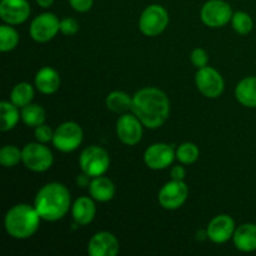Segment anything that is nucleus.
Returning <instances> with one entry per match:
<instances>
[{"label":"nucleus","mask_w":256,"mask_h":256,"mask_svg":"<svg viewBox=\"0 0 256 256\" xmlns=\"http://www.w3.org/2000/svg\"><path fill=\"white\" fill-rule=\"evenodd\" d=\"M115 184L109 179L104 176L92 178L89 184V194L94 200L99 202H108L115 196Z\"/></svg>","instance_id":"nucleus-20"},{"label":"nucleus","mask_w":256,"mask_h":256,"mask_svg":"<svg viewBox=\"0 0 256 256\" xmlns=\"http://www.w3.org/2000/svg\"><path fill=\"white\" fill-rule=\"evenodd\" d=\"M60 32L64 35H74L79 32V22L74 18H64L60 20Z\"/></svg>","instance_id":"nucleus-32"},{"label":"nucleus","mask_w":256,"mask_h":256,"mask_svg":"<svg viewBox=\"0 0 256 256\" xmlns=\"http://www.w3.org/2000/svg\"><path fill=\"white\" fill-rule=\"evenodd\" d=\"M132 112L139 118L145 128L158 129L169 118V98L158 88H142L132 96Z\"/></svg>","instance_id":"nucleus-1"},{"label":"nucleus","mask_w":256,"mask_h":256,"mask_svg":"<svg viewBox=\"0 0 256 256\" xmlns=\"http://www.w3.org/2000/svg\"><path fill=\"white\" fill-rule=\"evenodd\" d=\"M170 176L172 180H184L186 176V172H185L184 166L182 165H176V166H172L170 170Z\"/></svg>","instance_id":"nucleus-34"},{"label":"nucleus","mask_w":256,"mask_h":256,"mask_svg":"<svg viewBox=\"0 0 256 256\" xmlns=\"http://www.w3.org/2000/svg\"><path fill=\"white\" fill-rule=\"evenodd\" d=\"M34 206L42 220L50 222H58L70 210L72 195L65 185L60 182H49L38 192Z\"/></svg>","instance_id":"nucleus-2"},{"label":"nucleus","mask_w":256,"mask_h":256,"mask_svg":"<svg viewBox=\"0 0 256 256\" xmlns=\"http://www.w3.org/2000/svg\"><path fill=\"white\" fill-rule=\"evenodd\" d=\"M22 164L34 172H44L52 168L54 156L49 148L42 142H29L22 149Z\"/></svg>","instance_id":"nucleus-6"},{"label":"nucleus","mask_w":256,"mask_h":256,"mask_svg":"<svg viewBox=\"0 0 256 256\" xmlns=\"http://www.w3.org/2000/svg\"><path fill=\"white\" fill-rule=\"evenodd\" d=\"M142 126L144 125L136 115L125 112L116 122V135L122 144L134 146L142 140Z\"/></svg>","instance_id":"nucleus-13"},{"label":"nucleus","mask_w":256,"mask_h":256,"mask_svg":"<svg viewBox=\"0 0 256 256\" xmlns=\"http://www.w3.org/2000/svg\"><path fill=\"white\" fill-rule=\"evenodd\" d=\"M40 220H42V218H40L35 206H30L28 204L14 205L5 214V232L12 239H29L39 229Z\"/></svg>","instance_id":"nucleus-3"},{"label":"nucleus","mask_w":256,"mask_h":256,"mask_svg":"<svg viewBox=\"0 0 256 256\" xmlns=\"http://www.w3.org/2000/svg\"><path fill=\"white\" fill-rule=\"evenodd\" d=\"M234 15L229 2L224 0H209L205 2L200 12L202 22L209 28H222L232 22Z\"/></svg>","instance_id":"nucleus-8"},{"label":"nucleus","mask_w":256,"mask_h":256,"mask_svg":"<svg viewBox=\"0 0 256 256\" xmlns=\"http://www.w3.org/2000/svg\"><path fill=\"white\" fill-rule=\"evenodd\" d=\"M169 24V12L159 4H152L144 9L139 19V29L145 36H158Z\"/></svg>","instance_id":"nucleus-5"},{"label":"nucleus","mask_w":256,"mask_h":256,"mask_svg":"<svg viewBox=\"0 0 256 256\" xmlns=\"http://www.w3.org/2000/svg\"><path fill=\"white\" fill-rule=\"evenodd\" d=\"M106 106L108 109L112 110V112L116 114H125L128 112H132V96H130L128 92L115 90L106 96Z\"/></svg>","instance_id":"nucleus-22"},{"label":"nucleus","mask_w":256,"mask_h":256,"mask_svg":"<svg viewBox=\"0 0 256 256\" xmlns=\"http://www.w3.org/2000/svg\"><path fill=\"white\" fill-rule=\"evenodd\" d=\"M176 159L174 148L165 142H155L144 152V162L152 170H164Z\"/></svg>","instance_id":"nucleus-12"},{"label":"nucleus","mask_w":256,"mask_h":256,"mask_svg":"<svg viewBox=\"0 0 256 256\" xmlns=\"http://www.w3.org/2000/svg\"><path fill=\"white\" fill-rule=\"evenodd\" d=\"M189 196V188L184 180H172L160 189L158 200L166 210H176L185 204Z\"/></svg>","instance_id":"nucleus-10"},{"label":"nucleus","mask_w":256,"mask_h":256,"mask_svg":"<svg viewBox=\"0 0 256 256\" xmlns=\"http://www.w3.org/2000/svg\"><path fill=\"white\" fill-rule=\"evenodd\" d=\"M96 215V206L92 198L80 196L72 205V216L80 226L90 224Z\"/></svg>","instance_id":"nucleus-17"},{"label":"nucleus","mask_w":256,"mask_h":256,"mask_svg":"<svg viewBox=\"0 0 256 256\" xmlns=\"http://www.w3.org/2000/svg\"><path fill=\"white\" fill-rule=\"evenodd\" d=\"M80 169L90 178L102 176L109 170L110 156L104 148L92 145L85 148L79 158Z\"/></svg>","instance_id":"nucleus-4"},{"label":"nucleus","mask_w":256,"mask_h":256,"mask_svg":"<svg viewBox=\"0 0 256 256\" xmlns=\"http://www.w3.org/2000/svg\"><path fill=\"white\" fill-rule=\"evenodd\" d=\"M22 160V152L15 145H4L0 149V164L4 168L16 166Z\"/></svg>","instance_id":"nucleus-28"},{"label":"nucleus","mask_w":256,"mask_h":256,"mask_svg":"<svg viewBox=\"0 0 256 256\" xmlns=\"http://www.w3.org/2000/svg\"><path fill=\"white\" fill-rule=\"evenodd\" d=\"M30 4L28 0H2L0 16L5 24L19 25L30 16Z\"/></svg>","instance_id":"nucleus-14"},{"label":"nucleus","mask_w":256,"mask_h":256,"mask_svg":"<svg viewBox=\"0 0 256 256\" xmlns=\"http://www.w3.org/2000/svg\"><path fill=\"white\" fill-rule=\"evenodd\" d=\"M36 4L39 5L40 8L46 9V8H50L52 4H54V0H36Z\"/></svg>","instance_id":"nucleus-36"},{"label":"nucleus","mask_w":256,"mask_h":256,"mask_svg":"<svg viewBox=\"0 0 256 256\" xmlns=\"http://www.w3.org/2000/svg\"><path fill=\"white\" fill-rule=\"evenodd\" d=\"M62 79L59 72L50 66H44L35 75V86L44 95L54 94L59 90Z\"/></svg>","instance_id":"nucleus-18"},{"label":"nucleus","mask_w":256,"mask_h":256,"mask_svg":"<svg viewBox=\"0 0 256 256\" xmlns=\"http://www.w3.org/2000/svg\"><path fill=\"white\" fill-rule=\"evenodd\" d=\"M20 114H22V122L29 128H36L44 124L45 116H46L44 108L38 104H32V102L26 106L22 108Z\"/></svg>","instance_id":"nucleus-25"},{"label":"nucleus","mask_w":256,"mask_h":256,"mask_svg":"<svg viewBox=\"0 0 256 256\" xmlns=\"http://www.w3.org/2000/svg\"><path fill=\"white\" fill-rule=\"evenodd\" d=\"M175 152H176V159L179 160V162L184 165L194 164L199 159L200 155V150L196 146V144L190 142L180 144Z\"/></svg>","instance_id":"nucleus-27"},{"label":"nucleus","mask_w":256,"mask_h":256,"mask_svg":"<svg viewBox=\"0 0 256 256\" xmlns=\"http://www.w3.org/2000/svg\"><path fill=\"white\" fill-rule=\"evenodd\" d=\"M232 242L235 248L242 252H252L256 250V224L246 222L235 229Z\"/></svg>","instance_id":"nucleus-19"},{"label":"nucleus","mask_w":256,"mask_h":256,"mask_svg":"<svg viewBox=\"0 0 256 256\" xmlns=\"http://www.w3.org/2000/svg\"><path fill=\"white\" fill-rule=\"evenodd\" d=\"M60 32V20L52 12H42L34 18L30 24V36L38 42H48Z\"/></svg>","instance_id":"nucleus-11"},{"label":"nucleus","mask_w":256,"mask_h":256,"mask_svg":"<svg viewBox=\"0 0 256 256\" xmlns=\"http://www.w3.org/2000/svg\"><path fill=\"white\" fill-rule=\"evenodd\" d=\"M120 250L116 236L109 232H96L88 244L90 256H115Z\"/></svg>","instance_id":"nucleus-16"},{"label":"nucleus","mask_w":256,"mask_h":256,"mask_svg":"<svg viewBox=\"0 0 256 256\" xmlns=\"http://www.w3.org/2000/svg\"><path fill=\"white\" fill-rule=\"evenodd\" d=\"M19 44V32L9 24L0 26V50L8 52L14 50Z\"/></svg>","instance_id":"nucleus-26"},{"label":"nucleus","mask_w":256,"mask_h":256,"mask_svg":"<svg viewBox=\"0 0 256 256\" xmlns=\"http://www.w3.org/2000/svg\"><path fill=\"white\" fill-rule=\"evenodd\" d=\"M84 132L78 122H66L56 128L52 138V145L55 149L62 152H72L82 145Z\"/></svg>","instance_id":"nucleus-7"},{"label":"nucleus","mask_w":256,"mask_h":256,"mask_svg":"<svg viewBox=\"0 0 256 256\" xmlns=\"http://www.w3.org/2000/svg\"><path fill=\"white\" fill-rule=\"evenodd\" d=\"M35 140L42 144H46V142H52V138H54V132L52 130V128L48 126V125L42 124L39 126L35 128Z\"/></svg>","instance_id":"nucleus-31"},{"label":"nucleus","mask_w":256,"mask_h":256,"mask_svg":"<svg viewBox=\"0 0 256 256\" xmlns=\"http://www.w3.org/2000/svg\"><path fill=\"white\" fill-rule=\"evenodd\" d=\"M235 98L246 108H256V76H248L240 80L235 88Z\"/></svg>","instance_id":"nucleus-21"},{"label":"nucleus","mask_w":256,"mask_h":256,"mask_svg":"<svg viewBox=\"0 0 256 256\" xmlns=\"http://www.w3.org/2000/svg\"><path fill=\"white\" fill-rule=\"evenodd\" d=\"M190 59H192V65L198 69L208 66V64H209V55L202 48H196V49L192 50Z\"/></svg>","instance_id":"nucleus-30"},{"label":"nucleus","mask_w":256,"mask_h":256,"mask_svg":"<svg viewBox=\"0 0 256 256\" xmlns=\"http://www.w3.org/2000/svg\"><path fill=\"white\" fill-rule=\"evenodd\" d=\"M0 118H2V125L0 130L2 132H9L14 129L22 118L19 112V108L12 104V102H0Z\"/></svg>","instance_id":"nucleus-23"},{"label":"nucleus","mask_w":256,"mask_h":256,"mask_svg":"<svg viewBox=\"0 0 256 256\" xmlns=\"http://www.w3.org/2000/svg\"><path fill=\"white\" fill-rule=\"evenodd\" d=\"M72 9L78 12H86L92 8L94 0H69Z\"/></svg>","instance_id":"nucleus-33"},{"label":"nucleus","mask_w":256,"mask_h":256,"mask_svg":"<svg viewBox=\"0 0 256 256\" xmlns=\"http://www.w3.org/2000/svg\"><path fill=\"white\" fill-rule=\"evenodd\" d=\"M195 84H196L198 90L209 99L219 98L225 89V82L222 74L212 66L198 69L196 75H195Z\"/></svg>","instance_id":"nucleus-9"},{"label":"nucleus","mask_w":256,"mask_h":256,"mask_svg":"<svg viewBox=\"0 0 256 256\" xmlns=\"http://www.w3.org/2000/svg\"><path fill=\"white\" fill-rule=\"evenodd\" d=\"M34 99V88L29 82H19L12 88L10 92V102L18 108H24L29 105Z\"/></svg>","instance_id":"nucleus-24"},{"label":"nucleus","mask_w":256,"mask_h":256,"mask_svg":"<svg viewBox=\"0 0 256 256\" xmlns=\"http://www.w3.org/2000/svg\"><path fill=\"white\" fill-rule=\"evenodd\" d=\"M232 25L235 32L240 35H246L254 28V22L252 16L245 12H234L232 18Z\"/></svg>","instance_id":"nucleus-29"},{"label":"nucleus","mask_w":256,"mask_h":256,"mask_svg":"<svg viewBox=\"0 0 256 256\" xmlns=\"http://www.w3.org/2000/svg\"><path fill=\"white\" fill-rule=\"evenodd\" d=\"M235 229V222L230 215H218L208 225L206 236L215 244H224L232 239Z\"/></svg>","instance_id":"nucleus-15"},{"label":"nucleus","mask_w":256,"mask_h":256,"mask_svg":"<svg viewBox=\"0 0 256 256\" xmlns=\"http://www.w3.org/2000/svg\"><path fill=\"white\" fill-rule=\"evenodd\" d=\"M90 179H92V178L88 176L86 174H84V172H82V175H79V176H78L76 182H78V185H79V186H82V188L89 186Z\"/></svg>","instance_id":"nucleus-35"}]
</instances>
